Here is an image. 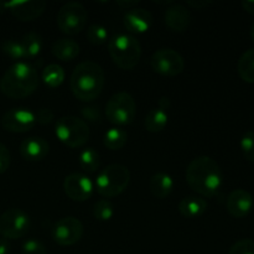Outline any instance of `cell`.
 I'll use <instances>...</instances> for the list:
<instances>
[{
  "mask_svg": "<svg viewBox=\"0 0 254 254\" xmlns=\"http://www.w3.org/2000/svg\"><path fill=\"white\" fill-rule=\"evenodd\" d=\"M254 206V200L252 193L248 192L243 189H237L233 190L228 195L227 201H226V208L227 212L235 218H243L252 211Z\"/></svg>",
  "mask_w": 254,
  "mask_h": 254,
  "instance_id": "5bb4252c",
  "label": "cell"
},
{
  "mask_svg": "<svg viewBox=\"0 0 254 254\" xmlns=\"http://www.w3.org/2000/svg\"><path fill=\"white\" fill-rule=\"evenodd\" d=\"M55 134L62 144L71 149H78L86 145L91 131L86 121L76 116H64L57 119Z\"/></svg>",
  "mask_w": 254,
  "mask_h": 254,
  "instance_id": "8992f818",
  "label": "cell"
},
{
  "mask_svg": "<svg viewBox=\"0 0 254 254\" xmlns=\"http://www.w3.org/2000/svg\"><path fill=\"white\" fill-rule=\"evenodd\" d=\"M87 19H88V12L86 7L81 2L69 1L59 10L56 22L60 31L73 36L79 34L86 27Z\"/></svg>",
  "mask_w": 254,
  "mask_h": 254,
  "instance_id": "ba28073f",
  "label": "cell"
},
{
  "mask_svg": "<svg viewBox=\"0 0 254 254\" xmlns=\"http://www.w3.org/2000/svg\"><path fill=\"white\" fill-rule=\"evenodd\" d=\"M35 121L41 126H47L54 121V112L50 108H40L35 113Z\"/></svg>",
  "mask_w": 254,
  "mask_h": 254,
  "instance_id": "d590c367",
  "label": "cell"
},
{
  "mask_svg": "<svg viewBox=\"0 0 254 254\" xmlns=\"http://www.w3.org/2000/svg\"><path fill=\"white\" fill-rule=\"evenodd\" d=\"M10 252V245L7 240L1 238L0 240V254H9Z\"/></svg>",
  "mask_w": 254,
  "mask_h": 254,
  "instance_id": "60d3db41",
  "label": "cell"
},
{
  "mask_svg": "<svg viewBox=\"0 0 254 254\" xmlns=\"http://www.w3.org/2000/svg\"><path fill=\"white\" fill-rule=\"evenodd\" d=\"M10 164H11V155L9 149L0 143V175L9 170Z\"/></svg>",
  "mask_w": 254,
  "mask_h": 254,
  "instance_id": "e575fe53",
  "label": "cell"
},
{
  "mask_svg": "<svg viewBox=\"0 0 254 254\" xmlns=\"http://www.w3.org/2000/svg\"><path fill=\"white\" fill-rule=\"evenodd\" d=\"M87 40L92 45H103L108 40V31L99 24H93L87 29Z\"/></svg>",
  "mask_w": 254,
  "mask_h": 254,
  "instance_id": "f546056e",
  "label": "cell"
},
{
  "mask_svg": "<svg viewBox=\"0 0 254 254\" xmlns=\"http://www.w3.org/2000/svg\"><path fill=\"white\" fill-rule=\"evenodd\" d=\"M79 165L87 173H94L99 169L101 165V159H99L98 151L93 148H87L79 154Z\"/></svg>",
  "mask_w": 254,
  "mask_h": 254,
  "instance_id": "4316f807",
  "label": "cell"
},
{
  "mask_svg": "<svg viewBox=\"0 0 254 254\" xmlns=\"http://www.w3.org/2000/svg\"><path fill=\"white\" fill-rule=\"evenodd\" d=\"M42 82L50 88H59L64 81V69L57 64H50L42 71Z\"/></svg>",
  "mask_w": 254,
  "mask_h": 254,
  "instance_id": "cb8c5ba5",
  "label": "cell"
},
{
  "mask_svg": "<svg viewBox=\"0 0 254 254\" xmlns=\"http://www.w3.org/2000/svg\"><path fill=\"white\" fill-rule=\"evenodd\" d=\"M151 68L156 73L166 77L180 74L185 69V60L174 49H159L151 55Z\"/></svg>",
  "mask_w": 254,
  "mask_h": 254,
  "instance_id": "30bf717a",
  "label": "cell"
},
{
  "mask_svg": "<svg viewBox=\"0 0 254 254\" xmlns=\"http://www.w3.org/2000/svg\"><path fill=\"white\" fill-rule=\"evenodd\" d=\"M116 4L118 5V6H121L122 9H124L128 11V10H131V9H134V7L138 6L139 1L138 0H134V1H124L123 0V1H117Z\"/></svg>",
  "mask_w": 254,
  "mask_h": 254,
  "instance_id": "74e56055",
  "label": "cell"
},
{
  "mask_svg": "<svg viewBox=\"0 0 254 254\" xmlns=\"http://www.w3.org/2000/svg\"><path fill=\"white\" fill-rule=\"evenodd\" d=\"M237 71L243 81L247 83H254V49L243 52L238 60Z\"/></svg>",
  "mask_w": 254,
  "mask_h": 254,
  "instance_id": "603a6c76",
  "label": "cell"
},
{
  "mask_svg": "<svg viewBox=\"0 0 254 254\" xmlns=\"http://www.w3.org/2000/svg\"><path fill=\"white\" fill-rule=\"evenodd\" d=\"M31 226L29 215L20 208H9L0 216V235L5 240H19L27 235Z\"/></svg>",
  "mask_w": 254,
  "mask_h": 254,
  "instance_id": "9c48e42d",
  "label": "cell"
},
{
  "mask_svg": "<svg viewBox=\"0 0 254 254\" xmlns=\"http://www.w3.org/2000/svg\"><path fill=\"white\" fill-rule=\"evenodd\" d=\"M7 10V2H4V1H0V15L4 14L5 11Z\"/></svg>",
  "mask_w": 254,
  "mask_h": 254,
  "instance_id": "b9f144b4",
  "label": "cell"
},
{
  "mask_svg": "<svg viewBox=\"0 0 254 254\" xmlns=\"http://www.w3.org/2000/svg\"><path fill=\"white\" fill-rule=\"evenodd\" d=\"M0 49H1V52L5 56H7L11 60H15L17 62H21V60L27 59L26 52H25L21 41H16V40L12 39L5 40L0 45Z\"/></svg>",
  "mask_w": 254,
  "mask_h": 254,
  "instance_id": "484cf974",
  "label": "cell"
},
{
  "mask_svg": "<svg viewBox=\"0 0 254 254\" xmlns=\"http://www.w3.org/2000/svg\"><path fill=\"white\" fill-rule=\"evenodd\" d=\"M149 189H150V192L154 197L164 200L173 192L174 180L169 174L156 173L150 178Z\"/></svg>",
  "mask_w": 254,
  "mask_h": 254,
  "instance_id": "ffe728a7",
  "label": "cell"
},
{
  "mask_svg": "<svg viewBox=\"0 0 254 254\" xmlns=\"http://www.w3.org/2000/svg\"><path fill=\"white\" fill-rule=\"evenodd\" d=\"M123 24L127 31L130 34H144L149 31L153 25V15L145 9L134 7L124 14Z\"/></svg>",
  "mask_w": 254,
  "mask_h": 254,
  "instance_id": "2e32d148",
  "label": "cell"
},
{
  "mask_svg": "<svg viewBox=\"0 0 254 254\" xmlns=\"http://www.w3.org/2000/svg\"><path fill=\"white\" fill-rule=\"evenodd\" d=\"M166 26L175 32H184L191 24V14L185 5L173 4L166 9L165 15Z\"/></svg>",
  "mask_w": 254,
  "mask_h": 254,
  "instance_id": "ac0fdd59",
  "label": "cell"
},
{
  "mask_svg": "<svg viewBox=\"0 0 254 254\" xmlns=\"http://www.w3.org/2000/svg\"><path fill=\"white\" fill-rule=\"evenodd\" d=\"M228 254H254V241L243 238L233 243Z\"/></svg>",
  "mask_w": 254,
  "mask_h": 254,
  "instance_id": "1f68e13d",
  "label": "cell"
},
{
  "mask_svg": "<svg viewBox=\"0 0 254 254\" xmlns=\"http://www.w3.org/2000/svg\"><path fill=\"white\" fill-rule=\"evenodd\" d=\"M50 144L40 136H30L20 144V154L26 161L37 163L49 155Z\"/></svg>",
  "mask_w": 254,
  "mask_h": 254,
  "instance_id": "e0dca14e",
  "label": "cell"
},
{
  "mask_svg": "<svg viewBox=\"0 0 254 254\" xmlns=\"http://www.w3.org/2000/svg\"><path fill=\"white\" fill-rule=\"evenodd\" d=\"M212 4V1H208V0H196V1H188L189 6H191L192 9L196 10H202L203 7L208 6V5Z\"/></svg>",
  "mask_w": 254,
  "mask_h": 254,
  "instance_id": "8d00e7d4",
  "label": "cell"
},
{
  "mask_svg": "<svg viewBox=\"0 0 254 254\" xmlns=\"http://www.w3.org/2000/svg\"><path fill=\"white\" fill-rule=\"evenodd\" d=\"M169 116L168 112L163 111L158 107L154 108L146 114L145 121H144V127L149 133H160L168 127Z\"/></svg>",
  "mask_w": 254,
  "mask_h": 254,
  "instance_id": "7402d4cb",
  "label": "cell"
},
{
  "mask_svg": "<svg viewBox=\"0 0 254 254\" xmlns=\"http://www.w3.org/2000/svg\"><path fill=\"white\" fill-rule=\"evenodd\" d=\"M27 59H34L42 50V37L37 32H27L21 40Z\"/></svg>",
  "mask_w": 254,
  "mask_h": 254,
  "instance_id": "83f0119b",
  "label": "cell"
},
{
  "mask_svg": "<svg viewBox=\"0 0 254 254\" xmlns=\"http://www.w3.org/2000/svg\"><path fill=\"white\" fill-rule=\"evenodd\" d=\"M40 84L36 68L27 62H16L5 71L0 79V91L12 99H22L35 93Z\"/></svg>",
  "mask_w": 254,
  "mask_h": 254,
  "instance_id": "7a4b0ae2",
  "label": "cell"
},
{
  "mask_svg": "<svg viewBox=\"0 0 254 254\" xmlns=\"http://www.w3.org/2000/svg\"><path fill=\"white\" fill-rule=\"evenodd\" d=\"M130 183V171L122 164H109L97 175L94 188L104 198L119 196Z\"/></svg>",
  "mask_w": 254,
  "mask_h": 254,
  "instance_id": "5b68a950",
  "label": "cell"
},
{
  "mask_svg": "<svg viewBox=\"0 0 254 254\" xmlns=\"http://www.w3.org/2000/svg\"><path fill=\"white\" fill-rule=\"evenodd\" d=\"M186 183L201 197H213L223 185L221 166L207 155L197 156L186 169Z\"/></svg>",
  "mask_w": 254,
  "mask_h": 254,
  "instance_id": "6da1fadb",
  "label": "cell"
},
{
  "mask_svg": "<svg viewBox=\"0 0 254 254\" xmlns=\"http://www.w3.org/2000/svg\"><path fill=\"white\" fill-rule=\"evenodd\" d=\"M2 128L10 133H26L34 128L35 113L27 108H12L9 109L1 117Z\"/></svg>",
  "mask_w": 254,
  "mask_h": 254,
  "instance_id": "4fadbf2b",
  "label": "cell"
},
{
  "mask_svg": "<svg viewBox=\"0 0 254 254\" xmlns=\"http://www.w3.org/2000/svg\"><path fill=\"white\" fill-rule=\"evenodd\" d=\"M241 5H242L243 10H245L246 12L254 15V0H243V1L241 2Z\"/></svg>",
  "mask_w": 254,
  "mask_h": 254,
  "instance_id": "f35d334b",
  "label": "cell"
},
{
  "mask_svg": "<svg viewBox=\"0 0 254 254\" xmlns=\"http://www.w3.org/2000/svg\"><path fill=\"white\" fill-rule=\"evenodd\" d=\"M51 52L57 60L64 62L73 61L79 55V45L72 39H59L54 42L51 47Z\"/></svg>",
  "mask_w": 254,
  "mask_h": 254,
  "instance_id": "44dd1931",
  "label": "cell"
},
{
  "mask_svg": "<svg viewBox=\"0 0 254 254\" xmlns=\"http://www.w3.org/2000/svg\"><path fill=\"white\" fill-rule=\"evenodd\" d=\"M108 52L117 67L131 71L140 61L141 45L133 35L117 34L109 40Z\"/></svg>",
  "mask_w": 254,
  "mask_h": 254,
  "instance_id": "277c9868",
  "label": "cell"
},
{
  "mask_svg": "<svg viewBox=\"0 0 254 254\" xmlns=\"http://www.w3.org/2000/svg\"><path fill=\"white\" fill-rule=\"evenodd\" d=\"M104 82L106 76L103 68L93 61H83L77 64L69 79L72 93L82 102L98 98L103 91Z\"/></svg>",
  "mask_w": 254,
  "mask_h": 254,
  "instance_id": "3957f363",
  "label": "cell"
},
{
  "mask_svg": "<svg viewBox=\"0 0 254 254\" xmlns=\"http://www.w3.org/2000/svg\"><path fill=\"white\" fill-rule=\"evenodd\" d=\"M241 151L247 161L254 163V131L248 130L242 135L240 141Z\"/></svg>",
  "mask_w": 254,
  "mask_h": 254,
  "instance_id": "4dcf8cb0",
  "label": "cell"
},
{
  "mask_svg": "<svg viewBox=\"0 0 254 254\" xmlns=\"http://www.w3.org/2000/svg\"><path fill=\"white\" fill-rule=\"evenodd\" d=\"M136 116V103L128 92H118L108 99L106 104V117L116 126H129Z\"/></svg>",
  "mask_w": 254,
  "mask_h": 254,
  "instance_id": "52a82bcc",
  "label": "cell"
},
{
  "mask_svg": "<svg viewBox=\"0 0 254 254\" xmlns=\"http://www.w3.org/2000/svg\"><path fill=\"white\" fill-rule=\"evenodd\" d=\"M251 37H252V40L254 41V22H253L252 27H251Z\"/></svg>",
  "mask_w": 254,
  "mask_h": 254,
  "instance_id": "7bdbcfd3",
  "label": "cell"
},
{
  "mask_svg": "<svg viewBox=\"0 0 254 254\" xmlns=\"http://www.w3.org/2000/svg\"><path fill=\"white\" fill-rule=\"evenodd\" d=\"M128 141V133L124 129L111 128L104 133L103 144L109 150H121Z\"/></svg>",
  "mask_w": 254,
  "mask_h": 254,
  "instance_id": "d4e9b609",
  "label": "cell"
},
{
  "mask_svg": "<svg viewBox=\"0 0 254 254\" xmlns=\"http://www.w3.org/2000/svg\"><path fill=\"white\" fill-rule=\"evenodd\" d=\"M93 216L96 220L101 221V222H107V221L112 220V217L114 216L113 205H112L108 200H106V198L99 200L98 202L94 205Z\"/></svg>",
  "mask_w": 254,
  "mask_h": 254,
  "instance_id": "f1b7e54d",
  "label": "cell"
},
{
  "mask_svg": "<svg viewBox=\"0 0 254 254\" xmlns=\"http://www.w3.org/2000/svg\"><path fill=\"white\" fill-rule=\"evenodd\" d=\"M22 254H47V251L40 241L27 240L22 245Z\"/></svg>",
  "mask_w": 254,
  "mask_h": 254,
  "instance_id": "d6a6232c",
  "label": "cell"
},
{
  "mask_svg": "<svg viewBox=\"0 0 254 254\" xmlns=\"http://www.w3.org/2000/svg\"><path fill=\"white\" fill-rule=\"evenodd\" d=\"M84 232L83 225L76 217H64L55 223L52 228V238L62 247L73 246L82 238Z\"/></svg>",
  "mask_w": 254,
  "mask_h": 254,
  "instance_id": "8fae6325",
  "label": "cell"
},
{
  "mask_svg": "<svg viewBox=\"0 0 254 254\" xmlns=\"http://www.w3.org/2000/svg\"><path fill=\"white\" fill-rule=\"evenodd\" d=\"M81 114L87 122H91V123H101L102 119V114L101 111H99V107L96 106H88V107H83L81 109Z\"/></svg>",
  "mask_w": 254,
  "mask_h": 254,
  "instance_id": "836d02e7",
  "label": "cell"
},
{
  "mask_svg": "<svg viewBox=\"0 0 254 254\" xmlns=\"http://www.w3.org/2000/svg\"><path fill=\"white\" fill-rule=\"evenodd\" d=\"M46 1L42 0H29V1H9L7 10L20 21H32L44 14Z\"/></svg>",
  "mask_w": 254,
  "mask_h": 254,
  "instance_id": "9a60e30c",
  "label": "cell"
},
{
  "mask_svg": "<svg viewBox=\"0 0 254 254\" xmlns=\"http://www.w3.org/2000/svg\"><path fill=\"white\" fill-rule=\"evenodd\" d=\"M208 203L201 196H186L179 203V212L185 218H197L207 211Z\"/></svg>",
  "mask_w": 254,
  "mask_h": 254,
  "instance_id": "d6986e66",
  "label": "cell"
},
{
  "mask_svg": "<svg viewBox=\"0 0 254 254\" xmlns=\"http://www.w3.org/2000/svg\"><path fill=\"white\" fill-rule=\"evenodd\" d=\"M170 99H169V97L166 96H163L160 99H159V108L163 109V111H166L168 112V109L170 108Z\"/></svg>",
  "mask_w": 254,
  "mask_h": 254,
  "instance_id": "ab89813d",
  "label": "cell"
},
{
  "mask_svg": "<svg viewBox=\"0 0 254 254\" xmlns=\"http://www.w3.org/2000/svg\"><path fill=\"white\" fill-rule=\"evenodd\" d=\"M64 191L67 197L76 202H84L93 195L94 185L88 176L79 173H72L64 178Z\"/></svg>",
  "mask_w": 254,
  "mask_h": 254,
  "instance_id": "7c38bea8",
  "label": "cell"
}]
</instances>
